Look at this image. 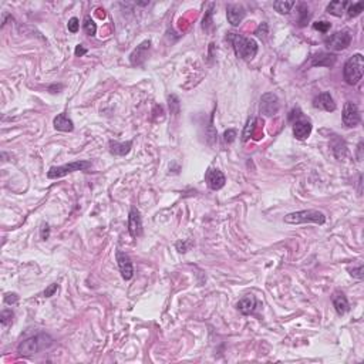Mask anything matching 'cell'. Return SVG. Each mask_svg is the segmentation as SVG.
I'll return each instance as SVG.
<instances>
[{
  "label": "cell",
  "mask_w": 364,
  "mask_h": 364,
  "mask_svg": "<svg viewBox=\"0 0 364 364\" xmlns=\"http://www.w3.org/2000/svg\"><path fill=\"white\" fill-rule=\"evenodd\" d=\"M228 40L234 46L236 56L239 59H242V60L249 62L257 54L259 47H257V43L253 39L243 37V36L236 34V33H228Z\"/></svg>",
  "instance_id": "1"
},
{
  "label": "cell",
  "mask_w": 364,
  "mask_h": 364,
  "mask_svg": "<svg viewBox=\"0 0 364 364\" xmlns=\"http://www.w3.org/2000/svg\"><path fill=\"white\" fill-rule=\"evenodd\" d=\"M214 6H215L214 3H212V4L209 6V10L206 12L205 17H204V20H202V27H204V30H206V32L209 30V26L212 24V19H211V17H212V13H214V12H212Z\"/></svg>",
  "instance_id": "27"
},
{
  "label": "cell",
  "mask_w": 364,
  "mask_h": 364,
  "mask_svg": "<svg viewBox=\"0 0 364 364\" xmlns=\"http://www.w3.org/2000/svg\"><path fill=\"white\" fill-rule=\"evenodd\" d=\"M13 312L12 310H3L1 315H0V323L1 326H9L12 320H13Z\"/></svg>",
  "instance_id": "28"
},
{
  "label": "cell",
  "mask_w": 364,
  "mask_h": 364,
  "mask_svg": "<svg viewBox=\"0 0 364 364\" xmlns=\"http://www.w3.org/2000/svg\"><path fill=\"white\" fill-rule=\"evenodd\" d=\"M309 19H310V13H309V7H307V4H304V3H301L299 4V26H306V23L309 22Z\"/></svg>",
  "instance_id": "24"
},
{
  "label": "cell",
  "mask_w": 364,
  "mask_h": 364,
  "mask_svg": "<svg viewBox=\"0 0 364 364\" xmlns=\"http://www.w3.org/2000/svg\"><path fill=\"white\" fill-rule=\"evenodd\" d=\"M51 344H53V339L46 333H40V334H36V336H32V337L23 340L17 347V353L22 356H26V357H30L44 348H48Z\"/></svg>",
  "instance_id": "2"
},
{
  "label": "cell",
  "mask_w": 364,
  "mask_h": 364,
  "mask_svg": "<svg viewBox=\"0 0 364 364\" xmlns=\"http://www.w3.org/2000/svg\"><path fill=\"white\" fill-rule=\"evenodd\" d=\"M364 6L363 3H353V4H348V9H347V16L348 17H356V16H359V15H362V12H363Z\"/></svg>",
  "instance_id": "26"
},
{
  "label": "cell",
  "mask_w": 364,
  "mask_h": 364,
  "mask_svg": "<svg viewBox=\"0 0 364 364\" xmlns=\"http://www.w3.org/2000/svg\"><path fill=\"white\" fill-rule=\"evenodd\" d=\"M53 124H54V128L57 129V131H63V132H71L73 129H74V123L71 121V118L65 114V112H62V114H59L56 118H54V121H53Z\"/></svg>",
  "instance_id": "19"
},
{
  "label": "cell",
  "mask_w": 364,
  "mask_h": 364,
  "mask_svg": "<svg viewBox=\"0 0 364 364\" xmlns=\"http://www.w3.org/2000/svg\"><path fill=\"white\" fill-rule=\"evenodd\" d=\"M364 71V57L359 53L354 54L353 57H350L343 68V77L346 80V83L348 86H356L360 83V80L363 79Z\"/></svg>",
  "instance_id": "3"
},
{
  "label": "cell",
  "mask_w": 364,
  "mask_h": 364,
  "mask_svg": "<svg viewBox=\"0 0 364 364\" xmlns=\"http://www.w3.org/2000/svg\"><path fill=\"white\" fill-rule=\"evenodd\" d=\"M67 27H68V32H71V33H77V32H79V27H80V22H79V19H77V17H71V19L68 20Z\"/></svg>",
  "instance_id": "30"
},
{
  "label": "cell",
  "mask_w": 364,
  "mask_h": 364,
  "mask_svg": "<svg viewBox=\"0 0 364 364\" xmlns=\"http://www.w3.org/2000/svg\"><path fill=\"white\" fill-rule=\"evenodd\" d=\"M245 9L240 4H229L226 7V16H228V22L232 26H239L242 20L245 19Z\"/></svg>",
  "instance_id": "15"
},
{
  "label": "cell",
  "mask_w": 364,
  "mask_h": 364,
  "mask_svg": "<svg viewBox=\"0 0 364 364\" xmlns=\"http://www.w3.org/2000/svg\"><path fill=\"white\" fill-rule=\"evenodd\" d=\"M87 53V48L83 46V44H79L77 47H76V50H74V54L77 56V57H81V56H84Z\"/></svg>",
  "instance_id": "37"
},
{
  "label": "cell",
  "mask_w": 364,
  "mask_h": 364,
  "mask_svg": "<svg viewBox=\"0 0 364 364\" xmlns=\"http://www.w3.org/2000/svg\"><path fill=\"white\" fill-rule=\"evenodd\" d=\"M115 257H117V263H118V268H120V272H121V276L126 280H129V279L134 276V268H132V262L127 253L121 252V251H117L115 252Z\"/></svg>",
  "instance_id": "10"
},
{
  "label": "cell",
  "mask_w": 364,
  "mask_h": 364,
  "mask_svg": "<svg viewBox=\"0 0 364 364\" xmlns=\"http://www.w3.org/2000/svg\"><path fill=\"white\" fill-rule=\"evenodd\" d=\"M257 307V300L255 296H252V295H248V296H245V298H242V299L239 300L237 303H236V309L242 313V315H252L255 310H256Z\"/></svg>",
  "instance_id": "17"
},
{
  "label": "cell",
  "mask_w": 364,
  "mask_h": 364,
  "mask_svg": "<svg viewBox=\"0 0 364 364\" xmlns=\"http://www.w3.org/2000/svg\"><path fill=\"white\" fill-rule=\"evenodd\" d=\"M205 181L208 184V187L212 190V191H219L221 188L225 187V182H226V178L223 175V172L216 170V168H209L206 174H205Z\"/></svg>",
  "instance_id": "9"
},
{
  "label": "cell",
  "mask_w": 364,
  "mask_h": 364,
  "mask_svg": "<svg viewBox=\"0 0 364 364\" xmlns=\"http://www.w3.org/2000/svg\"><path fill=\"white\" fill-rule=\"evenodd\" d=\"M255 124H256V118H251V120L248 121L246 127L243 129V134H242V141H248V140L253 135Z\"/></svg>",
  "instance_id": "25"
},
{
  "label": "cell",
  "mask_w": 364,
  "mask_h": 364,
  "mask_svg": "<svg viewBox=\"0 0 364 364\" xmlns=\"http://www.w3.org/2000/svg\"><path fill=\"white\" fill-rule=\"evenodd\" d=\"M332 303H333V307L336 309V312H337V315H346L347 312H348V309H350V306H348V300L347 298L343 295L342 292H334L333 293V296H332Z\"/></svg>",
  "instance_id": "18"
},
{
  "label": "cell",
  "mask_w": 364,
  "mask_h": 364,
  "mask_svg": "<svg viewBox=\"0 0 364 364\" xmlns=\"http://www.w3.org/2000/svg\"><path fill=\"white\" fill-rule=\"evenodd\" d=\"M360 111H359V107L351 103V101H347L344 104V108H343V123L346 127H357L360 124Z\"/></svg>",
  "instance_id": "7"
},
{
  "label": "cell",
  "mask_w": 364,
  "mask_h": 364,
  "mask_svg": "<svg viewBox=\"0 0 364 364\" xmlns=\"http://www.w3.org/2000/svg\"><path fill=\"white\" fill-rule=\"evenodd\" d=\"M362 150H363V142L359 144V161H362Z\"/></svg>",
  "instance_id": "38"
},
{
  "label": "cell",
  "mask_w": 364,
  "mask_h": 364,
  "mask_svg": "<svg viewBox=\"0 0 364 364\" xmlns=\"http://www.w3.org/2000/svg\"><path fill=\"white\" fill-rule=\"evenodd\" d=\"M330 27H332V24L329 22L313 23V29H315V30H319L321 33H327V32L330 30Z\"/></svg>",
  "instance_id": "29"
},
{
  "label": "cell",
  "mask_w": 364,
  "mask_h": 364,
  "mask_svg": "<svg viewBox=\"0 0 364 364\" xmlns=\"http://www.w3.org/2000/svg\"><path fill=\"white\" fill-rule=\"evenodd\" d=\"M150 47H151L150 40H145V42H142L140 46H137V48H135V50L131 53V56H129L131 64L132 65L142 64V63L145 62V59L148 57V50H150Z\"/></svg>",
  "instance_id": "12"
},
{
  "label": "cell",
  "mask_w": 364,
  "mask_h": 364,
  "mask_svg": "<svg viewBox=\"0 0 364 364\" xmlns=\"http://www.w3.org/2000/svg\"><path fill=\"white\" fill-rule=\"evenodd\" d=\"M310 132H312V123L309 120H304L301 117L293 123V135L300 141L309 138Z\"/></svg>",
  "instance_id": "14"
},
{
  "label": "cell",
  "mask_w": 364,
  "mask_h": 364,
  "mask_svg": "<svg viewBox=\"0 0 364 364\" xmlns=\"http://www.w3.org/2000/svg\"><path fill=\"white\" fill-rule=\"evenodd\" d=\"M88 168H91L90 161H74V162L64 164V165H60V167H51L47 172V176L50 179H57V178H63V176L71 174V172L86 171Z\"/></svg>",
  "instance_id": "5"
},
{
  "label": "cell",
  "mask_w": 364,
  "mask_h": 364,
  "mask_svg": "<svg viewBox=\"0 0 364 364\" xmlns=\"http://www.w3.org/2000/svg\"><path fill=\"white\" fill-rule=\"evenodd\" d=\"M57 290H59V285H57V283H53V285H50V286L44 290V296H46V298H51Z\"/></svg>",
  "instance_id": "33"
},
{
  "label": "cell",
  "mask_w": 364,
  "mask_h": 364,
  "mask_svg": "<svg viewBox=\"0 0 364 364\" xmlns=\"http://www.w3.org/2000/svg\"><path fill=\"white\" fill-rule=\"evenodd\" d=\"M48 236H50V228H48V225L47 223H43L42 225V229H40V237L46 240V239H48Z\"/></svg>",
  "instance_id": "36"
},
{
  "label": "cell",
  "mask_w": 364,
  "mask_h": 364,
  "mask_svg": "<svg viewBox=\"0 0 364 364\" xmlns=\"http://www.w3.org/2000/svg\"><path fill=\"white\" fill-rule=\"evenodd\" d=\"M351 43V34L347 30H342V32H336L334 34L326 37L324 44L329 50L332 51H342L346 50Z\"/></svg>",
  "instance_id": "6"
},
{
  "label": "cell",
  "mask_w": 364,
  "mask_h": 364,
  "mask_svg": "<svg viewBox=\"0 0 364 364\" xmlns=\"http://www.w3.org/2000/svg\"><path fill=\"white\" fill-rule=\"evenodd\" d=\"M348 1H342V0H334L332 3H329L327 6V13L336 16V17H342V15L346 12V7L348 6Z\"/></svg>",
  "instance_id": "21"
},
{
  "label": "cell",
  "mask_w": 364,
  "mask_h": 364,
  "mask_svg": "<svg viewBox=\"0 0 364 364\" xmlns=\"http://www.w3.org/2000/svg\"><path fill=\"white\" fill-rule=\"evenodd\" d=\"M83 27H84V32H86L87 36H95V32H97V24L94 23V20L91 19V16H86L84 17V23H83Z\"/></svg>",
  "instance_id": "23"
},
{
  "label": "cell",
  "mask_w": 364,
  "mask_h": 364,
  "mask_svg": "<svg viewBox=\"0 0 364 364\" xmlns=\"http://www.w3.org/2000/svg\"><path fill=\"white\" fill-rule=\"evenodd\" d=\"M313 106H315V108L324 110L327 112H333L336 110V103H334L333 97L330 95V93H327V91H324V93L319 94L317 97H315Z\"/></svg>",
  "instance_id": "13"
},
{
  "label": "cell",
  "mask_w": 364,
  "mask_h": 364,
  "mask_svg": "<svg viewBox=\"0 0 364 364\" xmlns=\"http://www.w3.org/2000/svg\"><path fill=\"white\" fill-rule=\"evenodd\" d=\"M236 135H237L236 129H226V131H225V134H223V137H225V141H226V142H229V144L235 141Z\"/></svg>",
  "instance_id": "32"
},
{
  "label": "cell",
  "mask_w": 364,
  "mask_h": 364,
  "mask_svg": "<svg viewBox=\"0 0 364 364\" xmlns=\"http://www.w3.org/2000/svg\"><path fill=\"white\" fill-rule=\"evenodd\" d=\"M348 272H350V275L353 276V278H357V279H363V265H359L357 268H353V269H348Z\"/></svg>",
  "instance_id": "31"
},
{
  "label": "cell",
  "mask_w": 364,
  "mask_h": 364,
  "mask_svg": "<svg viewBox=\"0 0 364 364\" xmlns=\"http://www.w3.org/2000/svg\"><path fill=\"white\" fill-rule=\"evenodd\" d=\"M19 300V296L16 293H6L4 295V303L7 304H15Z\"/></svg>",
  "instance_id": "34"
},
{
  "label": "cell",
  "mask_w": 364,
  "mask_h": 364,
  "mask_svg": "<svg viewBox=\"0 0 364 364\" xmlns=\"http://www.w3.org/2000/svg\"><path fill=\"white\" fill-rule=\"evenodd\" d=\"M188 246H191V242L190 240H187V242H176V249L179 251V252H187L188 251Z\"/></svg>",
  "instance_id": "35"
},
{
  "label": "cell",
  "mask_w": 364,
  "mask_h": 364,
  "mask_svg": "<svg viewBox=\"0 0 364 364\" xmlns=\"http://www.w3.org/2000/svg\"><path fill=\"white\" fill-rule=\"evenodd\" d=\"M285 222L286 223H292V225H298V223H319L323 225L326 222V215L316 211V209H307V211H298V212H292L285 216Z\"/></svg>",
  "instance_id": "4"
},
{
  "label": "cell",
  "mask_w": 364,
  "mask_h": 364,
  "mask_svg": "<svg viewBox=\"0 0 364 364\" xmlns=\"http://www.w3.org/2000/svg\"><path fill=\"white\" fill-rule=\"evenodd\" d=\"M132 147V141H127V142H117V141H110V152L114 155H120L124 157L127 155Z\"/></svg>",
  "instance_id": "20"
},
{
  "label": "cell",
  "mask_w": 364,
  "mask_h": 364,
  "mask_svg": "<svg viewBox=\"0 0 364 364\" xmlns=\"http://www.w3.org/2000/svg\"><path fill=\"white\" fill-rule=\"evenodd\" d=\"M279 111V98L273 93H266L260 98V112L266 117H272Z\"/></svg>",
  "instance_id": "8"
},
{
  "label": "cell",
  "mask_w": 364,
  "mask_h": 364,
  "mask_svg": "<svg viewBox=\"0 0 364 364\" xmlns=\"http://www.w3.org/2000/svg\"><path fill=\"white\" fill-rule=\"evenodd\" d=\"M128 232L132 237H137L142 234V219L140 211L132 206L128 215Z\"/></svg>",
  "instance_id": "11"
},
{
  "label": "cell",
  "mask_w": 364,
  "mask_h": 364,
  "mask_svg": "<svg viewBox=\"0 0 364 364\" xmlns=\"http://www.w3.org/2000/svg\"><path fill=\"white\" fill-rule=\"evenodd\" d=\"M310 64L313 67H329L330 68L336 64V56L330 54V53H324V51L316 53L312 56Z\"/></svg>",
  "instance_id": "16"
},
{
  "label": "cell",
  "mask_w": 364,
  "mask_h": 364,
  "mask_svg": "<svg viewBox=\"0 0 364 364\" xmlns=\"http://www.w3.org/2000/svg\"><path fill=\"white\" fill-rule=\"evenodd\" d=\"M296 3L295 1H285V0H278V1H275L273 3V7H275V10L279 12L280 15H287L290 10H292V7L295 6Z\"/></svg>",
  "instance_id": "22"
}]
</instances>
